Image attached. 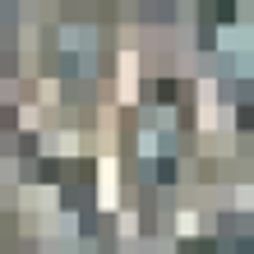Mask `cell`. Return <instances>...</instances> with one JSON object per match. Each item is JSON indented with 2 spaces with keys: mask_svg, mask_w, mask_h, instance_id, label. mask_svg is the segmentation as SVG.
<instances>
[{
  "mask_svg": "<svg viewBox=\"0 0 254 254\" xmlns=\"http://www.w3.org/2000/svg\"><path fill=\"white\" fill-rule=\"evenodd\" d=\"M181 254H213V241H208V245H203V241H185Z\"/></svg>",
  "mask_w": 254,
  "mask_h": 254,
  "instance_id": "cell-1",
  "label": "cell"
},
{
  "mask_svg": "<svg viewBox=\"0 0 254 254\" xmlns=\"http://www.w3.org/2000/svg\"><path fill=\"white\" fill-rule=\"evenodd\" d=\"M213 19H222V23L231 19V0H217V5H213Z\"/></svg>",
  "mask_w": 254,
  "mask_h": 254,
  "instance_id": "cell-2",
  "label": "cell"
},
{
  "mask_svg": "<svg viewBox=\"0 0 254 254\" xmlns=\"http://www.w3.org/2000/svg\"><path fill=\"white\" fill-rule=\"evenodd\" d=\"M176 88H181V83H157V97L162 102H176Z\"/></svg>",
  "mask_w": 254,
  "mask_h": 254,
  "instance_id": "cell-3",
  "label": "cell"
}]
</instances>
